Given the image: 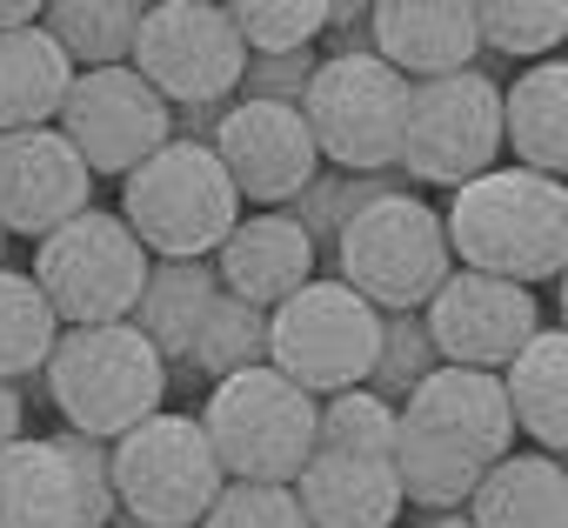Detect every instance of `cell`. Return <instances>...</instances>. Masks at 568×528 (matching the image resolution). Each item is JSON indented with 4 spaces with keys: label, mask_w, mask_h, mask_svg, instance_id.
Returning a JSON list of instances; mask_svg holds the SVG:
<instances>
[{
    "label": "cell",
    "mask_w": 568,
    "mask_h": 528,
    "mask_svg": "<svg viewBox=\"0 0 568 528\" xmlns=\"http://www.w3.org/2000/svg\"><path fill=\"white\" fill-rule=\"evenodd\" d=\"M41 375H48V395L68 415V428L94 435V441H121L168 402V362L154 355V342L134 322L61 328Z\"/></svg>",
    "instance_id": "cell-4"
},
{
    "label": "cell",
    "mask_w": 568,
    "mask_h": 528,
    "mask_svg": "<svg viewBox=\"0 0 568 528\" xmlns=\"http://www.w3.org/2000/svg\"><path fill=\"white\" fill-rule=\"evenodd\" d=\"M555 315H561V322H555V328H561V335H568V268H561V282H555Z\"/></svg>",
    "instance_id": "cell-42"
},
{
    "label": "cell",
    "mask_w": 568,
    "mask_h": 528,
    "mask_svg": "<svg viewBox=\"0 0 568 528\" xmlns=\"http://www.w3.org/2000/svg\"><path fill=\"white\" fill-rule=\"evenodd\" d=\"M442 368V355H435V335H428V322H422V308L415 315H382V355H375V375H368V388L382 395V402H408L428 375Z\"/></svg>",
    "instance_id": "cell-34"
},
{
    "label": "cell",
    "mask_w": 568,
    "mask_h": 528,
    "mask_svg": "<svg viewBox=\"0 0 568 528\" xmlns=\"http://www.w3.org/2000/svg\"><path fill=\"white\" fill-rule=\"evenodd\" d=\"M214 295H221L214 261H154V268H148V288H141V302H134L128 322L154 342L161 362H187V348H194V335H201Z\"/></svg>",
    "instance_id": "cell-25"
},
{
    "label": "cell",
    "mask_w": 568,
    "mask_h": 528,
    "mask_svg": "<svg viewBox=\"0 0 568 528\" xmlns=\"http://www.w3.org/2000/svg\"><path fill=\"white\" fill-rule=\"evenodd\" d=\"M201 528H308L295 488H267V481H227Z\"/></svg>",
    "instance_id": "cell-36"
},
{
    "label": "cell",
    "mask_w": 568,
    "mask_h": 528,
    "mask_svg": "<svg viewBox=\"0 0 568 528\" xmlns=\"http://www.w3.org/2000/svg\"><path fill=\"white\" fill-rule=\"evenodd\" d=\"M315 68H322V54H315V48L247 61V74H241V101H281V108H302V94H308Z\"/></svg>",
    "instance_id": "cell-37"
},
{
    "label": "cell",
    "mask_w": 568,
    "mask_h": 528,
    "mask_svg": "<svg viewBox=\"0 0 568 528\" xmlns=\"http://www.w3.org/2000/svg\"><path fill=\"white\" fill-rule=\"evenodd\" d=\"M0 254H8V227H0ZM0 268H8V261H0Z\"/></svg>",
    "instance_id": "cell-44"
},
{
    "label": "cell",
    "mask_w": 568,
    "mask_h": 528,
    "mask_svg": "<svg viewBox=\"0 0 568 528\" xmlns=\"http://www.w3.org/2000/svg\"><path fill=\"white\" fill-rule=\"evenodd\" d=\"M315 241H308V227L288 214V207H254V214H241L234 221V234L214 247V275H221V288L227 295H241V302H254V308H281L288 295H302L308 282H315Z\"/></svg>",
    "instance_id": "cell-17"
},
{
    "label": "cell",
    "mask_w": 568,
    "mask_h": 528,
    "mask_svg": "<svg viewBox=\"0 0 568 528\" xmlns=\"http://www.w3.org/2000/svg\"><path fill=\"white\" fill-rule=\"evenodd\" d=\"M501 128H508L515 167L568 181V54L535 61L501 88Z\"/></svg>",
    "instance_id": "cell-20"
},
{
    "label": "cell",
    "mask_w": 568,
    "mask_h": 528,
    "mask_svg": "<svg viewBox=\"0 0 568 528\" xmlns=\"http://www.w3.org/2000/svg\"><path fill=\"white\" fill-rule=\"evenodd\" d=\"M21 28H41V8L34 0H0V34H21Z\"/></svg>",
    "instance_id": "cell-40"
},
{
    "label": "cell",
    "mask_w": 568,
    "mask_h": 528,
    "mask_svg": "<svg viewBox=\"0 0 568 528\" xmlns=\"http://www.w3.org/2000/svg\"><path fill=\"white\" fill-rule=\"evenodd\" d=\"M81 207H94V174L81 167V154L68 148L61 128L0 134V227L48 241Z\"/></svg>",
    "instance_id": "cell-15"
},
{
    "label": "cell",
    "mask_w": 568,
    "mask_h": 528,
    "mask_svg": "<svg viewBox=\"0 0 568 528\" xmlns=\"http://www.w3.org/2000/svg\"><path fill=\"white\" fill-rule=\"evenodd\" d=\"M148 247L134 241V227L114 207H81L68 227H54L48 241H34V282L48 295V308L61 315V328H114L134 315L141 288H148Z\"/></svg>",
    "instance_id": "cell-7"
},
{
    "label": "cell",
    "mask_w": 568,
    "mask_h": 528,
    "mask_svg": "<svg viewBox=\"0 0 568 528\" xmlns=\"http://www.w3.org/2000/svg\"><path fill=\"white\" fill-rule=\"evenodd\" d=\"M201 428H207V448H214L227 481L295 488V475L308 468L315 435H322V402L261 362V368L227 375V382L207 388Z\"/></svg>",
    "instance_id": "cell-5"
},
{
    "label": "cell",
    "mask_w": 568,
    "mask_h": 528,
    "mask_svg": "<svg viewBox=\"0 0 568 528\" xmlns=\"http://www.w3.org/2000/svg\"><path fill=\"white\" fill-rule=\"evenodd\" d=\"M395 441H402V408L382 402L375 388H348V395H328V402H322V435H315V448L395 461Z\"/></svg>",
    "instance_id": "cell-32"
},
{
    "label": "cell",
    "mask_w": 568,
    "mask_h": 528,
    "mask_svg": "<svg viewBox=\"0 0 568 528\" xmlns=\"http://www.w3.org/2000/svg\"><path fill=\"white\" fill-rule=\"evenodd\" d=\"M408 81L382 54H322L302 121L315 134V154L335 174H402V134H408Z\"/></svg>",
    "instance_id": "cell-6"
},
{
    "label": "cell",
    "mask_w": 568,
    "mask_h": 528,
    "mask_svg": "<svg viewBox=\"0 0 568 528\" xmlns=\"http://www.w3.org/2000/svg\"><path fill=\"white\" fill-rule=\"evenodd\" d=\"M21 422H28V408H21V388H14V382H0V448L28 435Z\"/></svg>",
    "instance_id": "cell-39"
},
{
    "label": "cell",
    "mask_w": 568,
    "mask_h": 528,
    "mask_svg": "<svg viewBox=\"0 0 568 528\" xmlns=\"http://www.w3.org/2000/svg\"><path fill=\"white\" fill-rule=\"evenodd\" d=\"M295 501L308 515V528H395L402 521V481L395 461L375 455H335L315 448L308 468L295 475Z\"/></svg>",
    "instance_id": "cell-19"
},
{
    "label": "cell",
    "mask_w": 568,
    "mask_h": 528,
    "mask_svg": "<svg viewBox=\"0 0 568 528\" xmlns=\"http://www.w3.org/2000/svg\"><path fill=\"white\" fill-rule=\"evenodd\" d=\"M54 128L68 134V148L81 154L88 174L128 181L148 154H161L174 141V108L134 68H101V74H74Z\"/></svg>",
    "instance_id": "cell-12"
},
{
    "label": "cell",
    "mask_w": 568,
    "mask_h": 528,
    "mask_svg": "<svg viewBox=\"0 0 568 528\" xmlns=\"http://www.w3.org/2000/svg\"><path fill=\"white\" fill-rule=\"evenodd\" d=\"M368 54H382L408 88L475 68L481 54L475 0H382L368 21Z\"/></svg>",
    "instance_id": "cell-18"
},
{
    "label": "cell",
    "mask_w": 568,
    "mask_h": 528,
    "mask_svg": "<svg viewBox=\"0 0 568 528\" xmlns=\"http://www.w3.org/2000/svg\"><path fill=\"white\" fill-rule=\"evenodd\" d=\"M108 528H154V521H134V515H114Z\"/></svg>",
    "instance_id": "cell-43"
},
{
    "label": "cell",
    "mask_w": 568,
    "mask_h": 528,
    "mask_svg": "<svg viewBox=\"0 0 568 528\" xmlns=\"http://www.w3.org/2000/svg\"><path fill=\"white\" fill-rule=\"evenodd\" d=\"M141 14H148V0H54V8H41V28L54 34L74 74H101V68L134 61Z\"/></svg>",
    "instance_id": "cell-26"
},
{
    "label": "cell",
    "mask_w": 568,
    "mask_h": 528,
    "mask_svg": "<svg viewBox=\"0 0 568 528\" xmlns=\"http://www.w3.org/2000/svg\"><path fill=\"white\" fill-rule=\"evenodd\" d=\"M335 282L355 288L368 308L382 315H415L435 302V288L455 275V247L442 227V207L422 201L415 187L382 194L375 207H362L348 221V234L335 241Z\"/></svg>",
    "instance_id": "cell-2"
},
{
    "label": "cell",
    "mask_w": 568,
    "mask_h": 528,
    "mask_svg": "<svg viewBox=\"0 0 568 528\" xmlns=\"http://www.w3.org/2000/svg\"><path fill=\"white\" fill-rule=\"evenodd\" d=\"M227 21H234L247 61H267V54L315 48L322 28H328V8H322V0H234Z\"/></svg>",
    "instance_id": "cell-33"
},
{
    "label": "cell",
    "mask_w": 568,
    "mask_h": 528,
    "mask_svg": "<svg viewBox=\"0 0 568 528\" xmlns=\"http://www.w3.org/2000/svg\"><path fill=\"white\" fill-rule=\"evenodd\" d=\"M422 322H428L435 355L448 368H488V375H501L541 335V302H535V288H515V282H495V275L455 268L435 288V302L422 308Z\"/></svg>",
    "instance_id": "cell-14"
},
{
    "label": "cell",
    "mask_w": 568,
    "mask_h": 528,
    "mask_svg": "<svg viewBox=\"0 0 568 528\" xmlns=\"http://www.w3.org/2000/svg\"><path fill=\"white\" fill-rule=\"evenodd\" d=\"M508 128H501V81L481 68L415 81L408 94V134H402V174L415 187H468L488 167H501Z\"/></svg>",
    "instance_id": "cell-9"
},
{
    "label": "cell",
    "mask_w": 568,
    "mask_h": 528,
    "mask_svg": "<svg viewBox=\"0 0 568 528\" xmlns=\"http://www.w3.org/2000/svg\"><path fill=\"white\" fill-rule=\"evenodd\" d=\"M108 455H114L121 515L154 521V528H201V515L227 488L201 415H148L141 428L108 441Z\"/></svg>",
    "instance_id": "cell-10"
},
{
    "label": "cell",
    "mask_w": 568,
    "mask_h": 528,
    "mask_svg": "<svg viewBox=\"0 0 568 528\" xmlns=\"http://www.w3.org/2000/svg\"><path fill=\"white\" fill-rule=\"evenodd\" d=\"M475 528H568V468L541 448H515L481 468L468 495Z\"/></svg>",
    "instance_id": "cell-21"
},
{
    "label": "cell",
    "mask_w": 568,
    "mask_h": 528,
    "mask_svg": "<svg viewBox=\"0 0 568 528\" xmlns=\"http://www.w3.org/2000/svg\"><path fill=\"white\" fill-rule=\"evenodd\" d=\"M402 422L428 441H442L448 455L462 461H481L495 468L501 455H515V408H508V388L501 375L488 368H435L408 402H402Z\"/></svg>",
    "instance_id": "cell-16"
},
{
    "label": "cell",
    "mask_w": 568,
    "mask_h": 528,
    "mask_svg": "<svg viewBox=\"0 0 568 528\" xmlns=\"http://www.w3.org/2000/svg\"><path fill=\"white\" fill-rule=\"evenodd\" d=\"M48 441L61 448V461H68V475H74L81 521H88V528H108V521L121 515V501H114V455H108V441L74 435V428H61V435H48Z\"/></svg>",
    "instance_id": "cell-35"
},
{
    "label": "cell",
    "mask_w": 568,
    "mask_h": 528,
    "mask_svg": "<svg viewBox=\"0 0 568 528\" xmlns=\"http://www.w3.org/2000/svg\"><path fill=\"white\" fill-rule=\"evenodd\" d=\"M448 247L455 268L535 288V282H561L568 268V181H548L535 167H488L481 181L448 194Z\"/></svg>",
    "instance_id": "cell-1"
},
{
    "label": "cell",
    "mask_w": 568,
    "mask_h": 528,
    "mask_svg": "<svg viewBox=\"0 0 568 528\" xmlns=\"http://www.w3.org/2000/svg\"><path fill=\"white\" fill-rule=\"evenodd\" d=\"M261 362H267V308H254V302H241V295L221 288L214 308H207V322H201V335H194V348H187V368L214 388V382L247 375Z\"/></svg>",
    "instance_id": "cell-28"
},
{
    "label": "cell",
    "mask_w": 568,
    "mask_h": 528,
    "mask_svg": "<svg viewBox=\"0 0 568 528\" xmlns=\"http://www.w3.org/2000/svg\"><path fill=\"white\" fill-rule=\"evenodd\" d=\"M561 468H568V461H561Z\"/></svg>",
    "instance_id": "cell-45"
},
{
    "label": "cell",
    "mask_w": 568,
    "mask_h": 528,
    "mask_svg": "<svg viewBox=\"0 0 568 528\" xmlns=\"http://www.w3.org/2000/svg\"><path fill=\"white\" fill-rule=\"evenodd\" d=\"M0 528H88L74 475L48 435H21L0 448Z\"/></svg>",
    "instance_id": "cell-22"
},
{
    "label": "cell",
    "mask_w": 568,
    "mask_h": 528,
    "mask_svg": "<svg viewBox=\"0 0 568 528\" xmlns=\"http://www.w3.org/2000/svg\"><path fill=\"white\" fill-rule=\"evenodd\" d=\"M475 28H481V48L535 68V61H555L568 41V0H475Z\"/></svg>",
    "instance_id": "cell-30"
},
{
    "label": "cell",
    "mask_w": 568,
    "mask_h": 528,
    "mask_svg": "<svg viewBox=\"0 0 568 528\" xmlns=\"http://www.w3.org/2000/svg\"><path fill=\"white\" fill-rule=\"evenodd\" d=\"M54 342H61V315L48 308L41 282L28 268H0V382L21 388L28 375H41Z\"/></svg>",
    "instance_id": "cell-27"
},
{
    "label": "cell",
    "mask_w": 568,
    "mask_h": 528,
    "mask_svg": "<svg viewBox=\"0 0 568 528\" xmlns=\"http://www.w3.org/2000/svg\"><path fill=\"white\" fill-rule=\"evenodd\" d=\"M415 528H475V521H468V508H455V515H422Z\"/></svg>",
    "instance_id": "cell-41"
},
{
    "label": "cell",
    "mask_w": 568,
    "mask_h": 528,
    "mask_svg": "<svg viewBox=\"0 0 568 528\" xmlns=\"http://www.w3.org/2000/svg\"><path fill=\"white\" fill-rule=\"evenodd\" d=\"M368 21H375V8L368 0H328V28H322V41L335 48V54H368Z\"/></svg>",
    "instance_id": "cell-38"
},
{
    "label": "cell",
    "mask_w": 568,
    "mask_h": 528,
    "mask_svg": "<svg viewBox=\"0 0 568 528\" xmlns=\"http://www.w3.org/2000/svg\"><path fill=\"white\" fill-rule=\"evenodd\" d=\"M214 161L227 167L241 207H295L302 187L322 174L315 134L302 121V108H281V101H227L214 121Z\"/></svg>",
    "instance_id": "cell-13"
},
{
    "label": "cell",
    "mask_w": 568,
    "mask_h": 528,
    "mask_svg": "<svg viewBox=\"0 0 568 528\" xmlns=\"http://www.w3.org/2000/svg\"><path fill=\"white\" fill-rule=\"evenodd\" d=\"M395 481H402V501H415L422 515H455V508H468V495L481 481V461H462V455H448L442 441H428L402 422Z\"/></svg>",
    "instance_id": "cell-29"
},
{
    "label": "cell",
    "mask_w": 568,
    "mask_h": 528,
    "mask_svg": "<svg viewBox=\"0 0 568 528\" xmlns=\"http://www.w3.org/2000/svg\"><path fill=\"white\" fill-rule=\"evenodd\" d=\"M68 88H74V68L48 28L0 34V134L54 128L68 108Z\"/></svg>",
    "instance_id": "cell-23"
},
{
    "label": "cell",
    "mask_w": 568,
    "mask_h": 528,
    "mask_svg": "<svg viewBox=\"0 0 568 528\" xmlns=\"http://www.w3.org/2000/svg\"><path fill=\"white\" fill-rule=\"evenodd\" d=\"M382 194H402V181H395V174H335V167H322V174L302 187V201H295L288 214L308 227L315 254H335V241L348 234V221H355L362 207H375Z\"/></svg>",
    "instance_id": "cell-31"
},
{
    "label": "cell",
    "mask_w": 568,
    "mask_h": 528,
    "mask_svg": "<svg viewBox=\"0 0 568 528\" xmlns=\"http://www.w3.org/2000/svg\"><path fill=\"white\" fill-rule=\"evenodd\" d=\"M168 108H227L247 74V48L214 0H154L128 61Z\"/></svg>",
    "instance_id": "cell-11"
},
{
    "label": "cell",
    "mask_w": 568,
    "mask_h": 528,
    "mask_svg": "<svg viewBox=\"0 0 568 528\" xmlns=\"http://www.w3.org/2000/svg\"><path fill=\"white\" fill-rule=\"evenodd\" d=\"M114 214L134 227L148 261H214V247L234 234V221L247 207H241L227 167L214 161V148L168 141L161 154H148L121 181V207Z\"/></svg>",
    "instance_id": "cell-3"
},
{
    "label": "cell",
    "mask_w": 568,
    "mask_h": 528,
    "mask_svg": "<svg viewBox=\"0 0 568 528\" xmlns=\"http://www.w3.org/2000/svg\"><path fill=\"white\" fill-rule=\"evenodd\" d=\"M508 408H515V435H528L541 455L568 461V335L541 328L508 368H501Z\"/></svg>",
    "instance_id": "cell-24"
},
{
    "label": "cell",
    "mask_w": 568,
    "mask_h": 528,
    "mask_svg": "<svg viewBox=\"0 0 568 528\" xmlns=\"http://www.w3.org/2000/svg\"><path fill=\"white\" fill-rule=\"evenodd\" d=\"M375 355H382V308H368L335 275H315L302 295H288L267 315V368L288 375L315 402L368 388Z\"/></svg>",
    "instance_id": "cell-8"
}]
</instances>
